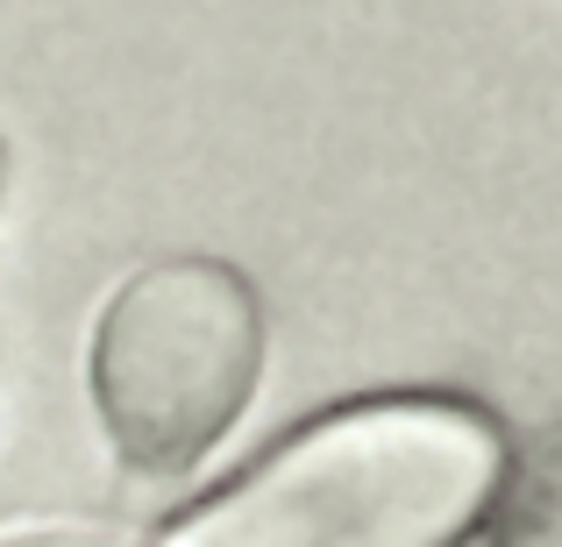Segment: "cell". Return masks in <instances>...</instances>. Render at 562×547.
Listing matches in <instances>:
<instances>
[{
  "mask_svg": "<svg viewBox=\"0 0 562 547\" xmlns=\"http://www.w3.org/2000/svg\"><path fill=\"white\" fill-rule=\"evenodd\" d=\"M506 491V434L470 398H357L271 441L157 547H463Z\"/></svg>",
  "mask_w": 562,
  "mask_h": 547,
  "instance_id": "6da1fadb",
  "label": "cell"
},
{
  "mask_svg": "<svg viewBox=\"0 0 562 547\" xmlns=\"http://www.w3.org/2000/svg\"><path fill=\"white\" fill-rule=\"evenodd\" d=\"M263 377V306L221 257H150L100 299L86 342L93 420L128 469L179 477L235 420Z\"/></svg>",
  "mask_w": 562,
  "mask_h": 547,
  "instance_id": "7a4b0ae2",
  "label": "cell"
},
{
  "mask_svg": "<svg viewBox=\"0 0 562 547\" xmlns=\"http://www.w3.org/2000/svg\"><path fill=\"white\" fill-rule=\"evenodd\" d=\"M0 547H157V540L108 520H22V526H0Z\"/></svg>",
  "mask_w": 562,
  "mask_h": 547,
  "instance_id": "3957f363",
  "label": "cell"
}]
</instances>
